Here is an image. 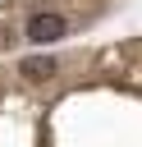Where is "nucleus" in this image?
Masks as SVG:
<instances>
[{"label": "nucleus", "mask_w": 142, "mask_h": 147, "mask_svg": "<svg viewBox=\"0 0 142 147\" xmlns=\"http://www.w3.org/2000/svg\"><path fill=\"white\" fill-rule=\"evenodd\" d=\"M18 69H23V78L41 83V78H50V74H55V60H50V55H32V60H23Z\"/></svg>", "instance_id": "nucleus-2"}, {"label": "nucleus", "mask_w": 142, "mask_h": 147, "mask_svg": "<svg viewBox=\"0 0 142 147\" xmlns=\"http://www.w3.org/2000/svg\"><path fill=\"white\" fill-rule=\"evenodd\" d=\"M64 32H69V18H64V14H32V18H27V41H37V46L60 41Z\"/></svg>", "instance_id": "nucleus-1"}]
</instances>
